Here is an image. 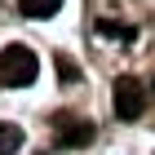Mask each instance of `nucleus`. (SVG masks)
<instances>
[{
  "instance_id": "1",
  "label": "nucleus",
  "mask_w": 155,
  "mask_h": 155,
  "mask_svg": "<svg viewBox=\"0 0 155 155\" xmlns=\"http://www.w3.org/2000/svg\"><path fill=\"white\" fill-rule=\"evenodd\" d=\"M36 75H40V62L27 45H5L0 49V84L22 89V84H36Z\"/></svg>"
},
{
  "instance_id": "2",
  "label": "nucleus",
  "mask_w": 155,
  "mask_h": 155,
  "mask_svg": "<svg viewBox=\"0 0 155 155\" xmlns=\"http://www.w3.org/2000/svg\"><path fill=\"white\" fill-rule=\"evenodd\" d=\"M111 97H115V115H120V120H142V111H146V89L133 80V75H120Z\"/></svg>"
},
{
  "instance_id": "3",
  "label": "nucleus",
  "mask_w": 155,
  "mask_h": 155,
  "mask_svg": "<svg viewBox=\"0 0 155 155\" xmlns=\"http://www.w3.org/2000/svg\"><path fill=\"white\" fill-rule=\"evenodd\" d=\"M53 129H58V142H62V146H89L93 133H97L89 120H75V115H58Z\"/></svg>"
},
{
  "instance_id": "4",
  "label": "nucleus",
  "mask_w": 155,
  "mask_h": 155,
  "mask_svg": "<svg viewBox=\"0 0 155 155\" xmlns=\"http://www.w3.org/2000/svg\"><path fill=\"white\" fill-rule=\"evenodd\" d=\"M18 151H22V129L0 120V155H18Z\"/></svg>"
},
{
  "instance_id": "5",
  "label": "nucleus",
  "mask_w": 155,
  "mask_h": 155,
  "mask_svg": "<svg viewBox=\"0 0 155 155\" xmlns=\"http://www.w3.org/2000/svg\"><path fill=\"white\" fill-rule=\"evenodd\" d=\"M18 9H22V18H53L62 0H18Z\"/></svg>"
},
{
  "instance_id": "6",
  "label": "nucleus",
  "mask_w": 155,
  "mask_h": 155,
  "mask_svg": "<svg viewBox=\"0 0 155 155\" xmlns=\"http://www.w3.org/2000/svg\"><path fill=\"white\" fill-rule=\"evenodd\" d=\"M58 75H62V84H71V80H80V67L62 53V58H58Z\"/></svg>"
}]
</instances>
